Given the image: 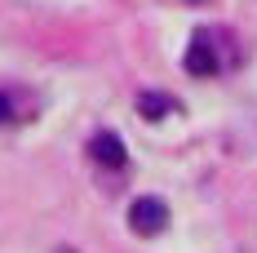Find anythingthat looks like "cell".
Returning <instances> with one entry per match:
<instances>
[{
    "label": "cell",
    "instance_id": "cell-4",
    "mask_svg": "<svg viewBox=\"0 0 257 253\" xmlns=\"http://www.w3.org/2000/svg\"><path fill=\"white\" fill-rule=\"evenodd\" d=\"M138 111H142V120H164L169 111H173V98H164V94H138Z\"/></svg>",
    "mask_w": 257,
    "mask_h": 253
},
{
    "label": "cell",
    "instance_id": "cell-6",
    "mask_svg": "<svg viewBox=\"0 0 257 253\" xmlns=\"http://www.w3.org/2000/svg\"><path fill=\"white\" fill-rule=\"evenodd\" d=\"M186 5H208V0H186Z\"/></svg>",
    "mask_w": 257,
    "mask_h": 253
},
{
    "label": "cell",
    "instance_id": "cell-3",
    "mask_svg": "<svg viewBox=\"0 0 257 253\" xmlns=\"http://www.w3.org/2000/svg\"><path fill=\"white\" fill-rule=\"evenodd\" d=\"M89 155H93L98 164H106V169H120V164H124V142L106 129V133H98V138L89 142Z\"/></svg>",
    "mask_w": 257,
    "mask_h": 253
},
{
    "label": "cell",
    "instance_id": "cell-5",
    "mask_svg": "<svg viewBox=\"0 0 257 253\" xmlns=\"http://www.w3.org/2000/svg\"><path fill=\"white\" fill-rule=\"evenodd\" d=\"M14 120V102H9V94H0V125H9Z\"/></svg>",
    "mask_w": 257,
    "mask_h": 253
},
{
    "label": "cell",
    "instance_id": "cell-1",
    "mask_svg": "<svg viewBox=\"0 0 257 253\" xmlns=\"http://www.w3.org/2000/svg\"><path fill=\"white\" fill-rule=\"evenodd\" d=\"M128 227L138 231V235H160V231L169 227V204L155 200V196H138V200L128 204Z\"/></svg>",
    "mask_w": 257,
    "mask_h": 253
},
{
    "label": "cell",
    "instance_id": "cell-2",
    "mask_svg": "<svg viewBox=\"0 0 257 253\" xmlns=\"http://www.w3.org/2000/svg\"><path fill=\"white\" fill-rule=\"evenodd\" d=\"M186 71L191 76H213L217 71V49H213V40H208L204 31L191 40V49H186Z\"/></svg>",
    "mask_w": 257,
    "mask_h": 253
}]
</instances>
